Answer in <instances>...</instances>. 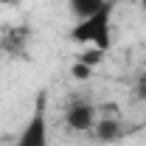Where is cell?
Returning <instances> with one entry per match:
<instances>
[{
    "label": "cell",
    "mask_w": 146,
    "mask_h": 146,
    "mask_svg": "<svg viewBox=\"0 0 146 146\" xmlns=\"http://www.w3.org/2000/svg\"><path fill=\"white\" fill-rule=\"evenodd\" d=\"M14 146H51V141H48V115H45V98L42 96L36 101L34 115L25 121L23 132L17 135Z\"/></svg>",
    "instance_id": "cell-2"
},
{
    "label": "cell",
    "mask_w": 146,
    "mask_h": 146,
    "mask_svg": "<svg viewBox=\"0 0 146 146\" xmlns=\"http://www.w3.org/2000/svg\"><path fill=\"white\" fill-rule=\"evenodd\" d=\"M141 9H143V11H146V0H141Z\"/></svg>",
    "instance_id": "cell-8"
},
{
    "label": "cell",
    "mask_w": 146,
    "mask_h": 146,
    "mask_svg": "<svg viewBox=\"0 0 146 146\" xmlns=\"http://www.w3.org/2000/svg\"><path fill=\"white\" fill-rule=\"evenodd\" d=\"M93 132H96V141L98 143H115L124 135V127H121V118L110 115V118H96Z\"/></svg>",
    "instance_id": "cell-4"
},
{
    "label": "cell",
    "mask_w": 146,
    "mask_h": 146,
    "mask_svg": "<svg viewBox=\"0 0 146 146\" xmlns=\"http://www.w3.org/2000/svg\"><path fill=\"white\" fill-rule=\"evenodd\" d=\"M107 0H68V6H70V11L76 14V17H90V14H96L101 6H104Z\"/></svg>",
    "instance_id": "cell-5"
},
{
    "label": "cell",
    "mask_w": 146,
    "mask_h": 146,
    "mask_svg": "<svg viewBox=\"0 0 146 146\" xmlns=\"http://www.w3.org/2000/svg\"><path fill=\"white\" fill-rule=\"evenodd\" d=\"M96 118L98 115H96V107H93L90 101H76L73 107L65 110V124L73 132H93Z\"/></svg>",
    "instance_id": "cell-3"
},
{
    "label": "cell",
    "mask_w": 146,
    "mask_h": 146,
    "mask_svg": "<svg viewBox=\"0 0 146 146\" xmlns=\"http://www.w3.org/2000/svg\"><path fill=\"white\" fill-rule=\"evenodd\" d=\"M90 70H93V68H87V65H82V62H76L70 73L76 76V79H87V76H90Z\"/></svg>",
    "instance_id": "cell-6"
},
{
    "label": "cell",
    "mask_w": 146,
    "mask_h": 146,
    "mask_svg": "<svg viewBox=\"0 0 146 146\" xmlns=\"http://www.w3.org/2000/svg\"><path fill=\"white\" fill-rule=\"evenodd\" d=\"M0 3H3V6H9V3H14V0H0Z\"/></svg>",
    "instance_id": "cell-7"
},
{
    "label": "cell",
    "mask_w": 146,
    "mask_h": 146,
    "mask_svg": "<svg viewBox=\"0 0 146 146\" xmlns=\"http://www.w3.org/2000/svg\"><path fill=\"white\" fill-rule=\"evenodd\" d=\"M112 9H115V3L107 0L96 14L76 20V25L70 31V39L76 45H87V48H96V51L107 54L110 45H112Z\"/></svg>",
    "instance_id": "cell-1"
}]
</instances>
